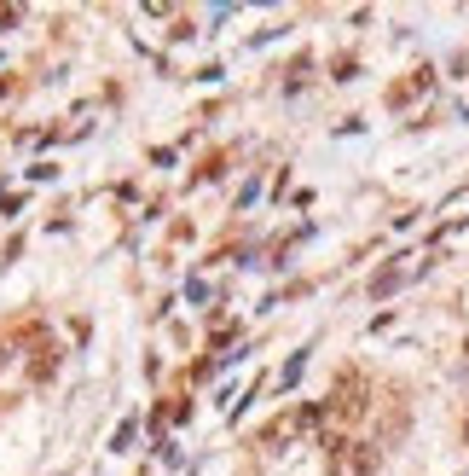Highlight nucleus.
I'll list each match as a JSON object with an SVG mask.
<instances>
[{"label": "nucleus", "instance_id": "5", "mask_svg": "<svg viewBox=\"0 0 469 476\" xmlns=\"http://www.w3.org/2000/svg\"><path fill=\"white\" fill-rule=\"evenodd\" d=\"M394 285H400V267H382V273L371 279V297H388Z\"/></svg>", "mask_w": 469, "mask_h": 476}, {"label": "nucleus", "instance_id": "3", "mask_svg": "<svg viewBox=\"0 0 469 476\" xmlns=\"http://www.w3.org/2000/svg\"><path fill=\"white\" fill-rule=\"evenodd\" d=\"M429 88H435V70H412L405 82H394V88H388V105H412V100H423Z\"/></svg>", "mask_w": 469, "mask_h": 476}, {"label": "nucleus", "instance_id": "4", "mask_svg": "<svg viewBox=\"0 0 469 476\" xmlns=\"http://www.w3.org/2000/svg\"><path fill=\"white\" fill-rule=\"evenodd\" d=\"M377 465H382V459L371 454V447H360V454H348V471H354V476H371Z\"/></svg>", "mask_w": 469, "mask_h": 476}, {"label": "nucleus", "instance_id": "1", "mask_svg": "<svg viewBox=\"0 0 469 476\" xmlns=\"http://www.w3.org/2000/svg\"><path fill=\"white\" fill-rule=\"evenodd\" d=\"M319 419H325V412H319V407L284 412V419H273V424H267V430H261V447H278V442H290L295 430H307V424H319Z\"/></svg>", "mask_w": 469, "mask_h": 476}, {"label": "nucleus", "instance_id": "2", "mask_svg": "<svg viewBox=\"0 0 469 476\" xmlns=\"http://www.w3.org/2000/svg\"><path fill=\"white\" fill-rule=\"evenodd\" d=\"M330 412H342V419H354V412H365V377H337V389H330Z\"/></svg>", "mask_w": 469, "mask_h": 476}]
</instances>
